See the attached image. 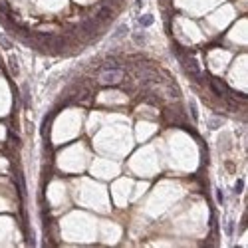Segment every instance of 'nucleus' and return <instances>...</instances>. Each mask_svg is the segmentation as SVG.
I'll use <instances>...</instances> for the list:
<instances>
[{"label":"nucleus","mask_w":248,"mask_h":248,"mask_svg":"<svg viewBox=\"0 0 248 248\" xmlns=\"http://www.w3.org/2000/svg\"><path fill=\"white\" fill-rule=\"evenodd\" d=\"M125 74H123L121 68H115V69H99V75H98V82L101 85H117L123 82Z\"/></svg>","instance_id":"f257e3e1"},{"label":"nucleus","mask_w":248,"mask_h":248,"mask_svg":"<svg viewBox=\"0 0 248 248\" xmlns=\"http://www.w3.org/2000/svg\"><path fill=\"white\" fill-rule=\"evenodd\" d=\"M111 16H113V10L109 6H101L95 20H98V22H107V20H111Z\"/></svg>","instance_id":"f03ea898"},{"label":"nucleus","mask_w":248,"mask_h":248,"mask_svg":"<svg viewBox=\"0 0 248 248\" xmlns=\"http://www.w3.org/2000/svg\"><path fill=\"white\" fill-rule=\"evenodd\" d=\"M137 24L141 26V28H149V26L153 24V16H151V14H143V16H139V18H137Z\"/></svg>","instance_id":"7ed1b4c3"},{"label":"nucleus","mask_w":248,"mask_h":248,"mask_svg":"<svg viewBox=\"0 0 248 248\" xmlns=\"http://www.w3.org/2000/svg\"><path fill=\"white\" fill-rule=\"evenodd\" d=\"M8 64H10V69H12V75H18L20 74V68H18V60H16V56H10L8 58Z\"/></svg>","instance_id":"20e7f679"},{"label":"nucleus","mask_w":248,"mask_h":248,"mask_svg":"<svg viewBox=\"0 0 248 248\" xmlns=\"http://www.w3.org/2000/svg\"><path fill=\"white\" fill-rule=\"evenodd\" d=\"M133 42H135L137 46H145L147 38H145V34H143V32H135V34H133Z\"/></svg>","instance_id":"39448f33"},{"label":"nucleus","mask_w":248,"mask_h":248,"mask_svg":"<svg viewBox=\"0 0 248 248\" xmlns=\"http://www.w3.org/2000/svg\"><path fill=\"white\" fill-rule=\"evenodd\" d=\"M127 34H129L127 26H119V28L115 30V34H113V38H123V36H127Z\"/></svg>","instance_id":"423d86ee"},{"label":"nucleus","mask_w":248,"mask_h":248,"mask_svg":"<svg viewBox=\"0 0 248 248\" xmlns=\"http://www.w3.org/2000/svg\"><path fill=\"white\" fill-rule=\"evenodd\" d=\"M22 95H24V105L28 107L30 105V89H28V85H22Z\"/></svg>","instance_id":"0eeeda50"},{"label":"nucleus","mask_w":248,"mask_h":248,"mask_svg":"<svg viewBox=\"0 0 248 248\" xmlns=\"http://www.w3.org/2000/svg\"><path fill=\"white\" fill-rule=\"evenodd\" d=\"M188 109H191V115H193V119H198V113H197V105L195 103H193V101H191V103H188Z\"/></svg>","instance_id":"6e6552de"},{"label":"nucleus","mask_w":248,"mask_h":248,"mask_svg":"<svg viewBox=\"0 0 248 248\" xmlns=\"http://www.w3.org/2000/svg\"><path fill=\"white\" fill-rule=\"evenodd\" d=\"M0 40H2V46H4V48H8V50H10V48H12V42H8V40H6V38H4V36H0Z\"/></svg>","instance_id":"1a4fd4ad"},{"label":"nucleus","mask_w":248,"mask_h":248,"mask_svg":"<svg viewBox=\"0 0 248 248\" xmlns=\"http://www.w3.org/2000/svg\"><path fill=\"white\" fill-rule=\"evenodd\" d=\"M242 188H244V181H238L236 183V193H238V195L242 193Z\"/></svg>","instance_id":"9d476101"},{"label":"nucleus","mask_w":248,"mask_h":248,"mask_svg":"<svg viewBox=\"0 0 248 248\" xmlns=\"http://www.w3.org/2000/svg\"><path fill=\"white\" fill-rule=\"evenodd\" d=\"M217 198H218V203H224V197H222V191H220V188H217Z\"/></svg>","instance_id":"9b49d317"},{"label":"nucleus","mask_w":248,"mask_h":248,"mask_svg":"<svg viewBox=\"0 0 248 248\" xmlns=\"http://www.w3.org/2000/svg\"><path fill=\"white\" fill-rule=\"evenodd\" d=\"M226 230H228V234H232V230H234V224H232V222H228V228H226Z\"/></svg>","instance_id":"f8f14e48"},{"label":"nucleus","mask_w":248,"mask_h":248,"mask_svg":"<svg viewBox=\"0 0 248 248\" xmlns=\"http://www.w3.org/2000/svg\"><path fill=\"white\" fill-rule=\"evenodd\" d=\"M143 6V0H135V8L139 10V8H141Z\"/></svg>","instance_id":"ddd939ff"}]
</instances>
